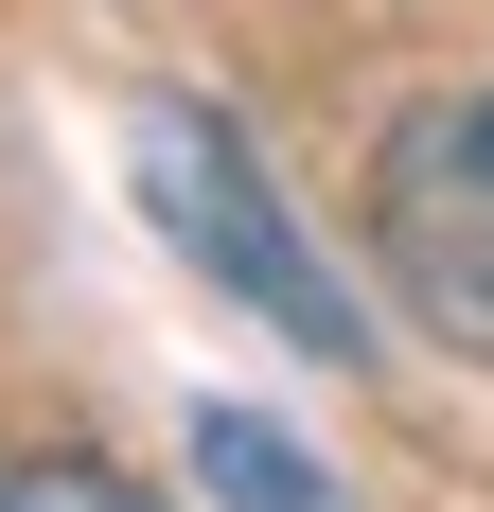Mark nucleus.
<instances>
[{"mask_svg": "<svg viewBox=\"0 0 494 512\" xmlns=\"http://www.w3.org/2000/svg\"><path fill=\"white\" fill-rule=\"evenodd\" d=\"M195 495L212 512H353L336 460H318L300 424H265V407H195Z\"/></svg>", "mask_w": 494, "mask_h": 512, "instance_id": "7ed1b4c3", "label": "nucleus"}, {"mask_svg": "<svg viewBox=\"0 0 494 512\" xmlns=\"http://www.w3.org/2000/svg\"><path fill=\"white\" fill-rule=\"evenodd\" d=\"M371 248H389L406 318L494 371V71L389 106V142H371Z\"/></svg>", "mask_w": 494, "mask_h": 512, "instance_id": "f03ea898", "label": "nucleus"}, {"mask_svg": "<svg viewBox=\"0 0 494 512\" xmlns=\"http://www.w3.org/2000/svg\"><path fill=\"white\" fill-rule=\"evenodd\" d=\"M124 177H142V212L177 230V265H195V283H230L265 336H300V354H336V371H353V336H371V318H353V283H336V265L300 248L283 177L247 159V124H230V106L159 89L142 124H124Z\"/></svg>", "mask_w": 494, "mask_h": 512, "instance_id": "f257e3e1", "label": "nucleus"}, {"mask_svg": "<svg viewBox=\"0 0 494 512\" xmlns=\"http://www.w3.org/2000/svg\"><path fill=\"white\" fill-rule=\"evenodd\" d=\"M0 512H159V495L89 442H0Z\"/></svg>", "mask_w": 494, "mask_h": 512, "instance_id": "20e7f679", "label": "nucleus"}]
</instances>
